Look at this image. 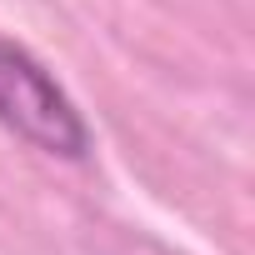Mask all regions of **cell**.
I'll return each mask as SVG.
<instances>
[{
	"instance_id": "obj_1",
	"label": "cell",
	"mask_w": 255,
	"mask_h": 255,
	"mask_svg": "<svg viewBox=\"0 0 255 255\" xmlns=\"http://www.w3.org/2000/svg\"><path fill=\"white\" fill-rule=\"evenodd\" d=\"M0 125L25 140L40 155L55 160H90L95 140H90V125L80 115V105L70 100V90L55 80V70L20 40H10L0 30Z\"/></svg>"
}]
</instances>
